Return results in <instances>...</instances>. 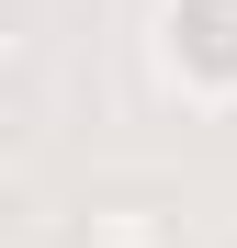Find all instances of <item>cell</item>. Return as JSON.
<instances>
[{
    "label": "cell",
    "instance_id": "cell-1",
    "mask_svg": "<svg viewBox=\"0 0 237 248\" xmlns=\"http://www.w3.org/2000/svg\"><path fill=\"white\" fill-rule=\"evenodd\" d=\"M79 248H181V226H170V203L113 192V203H91V215H79Z\"/></svg>",
    "mask_w": 237,
    "mask_h": 248
},
{
    "label": "cell",
    "instance_id": "cell-2",
    "mask_svg": "<svg viewBox=\"0 0 237 248\" xmlns=\"http://www.w3.org/2000/svg\"><path fill=\"white\" fill-rule=\"evenodd\" d=\"M23 57H34V34H23L12 12H0V79H23Z\"/></svg>",
    "mask_w": 237,
    "mask_h": 248
},
{
    "label": "cell",
    "instance_id": "cell-3",
    "mask_svg": "<svg viewBox=\"0 0 237 248\" xmlns=\"http://www.w3.org/2000/svg\"><path fill=\"white\" fill-rule=\"evenodd\" d=\"M12 192H23V147L0 136V203H12Z\"/></svg>",
    "mask_w": 237,
    "mask_h": 248
}]
</instances>
